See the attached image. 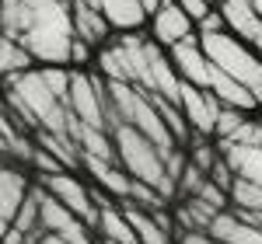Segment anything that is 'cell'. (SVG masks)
<instances>
[{"label": "cell", "mask_w": 262, "mask_h": 244, "mask_svg": "<svg viewBox=\"0 0 262 244\" xmlns=\"http://www.w3.org/2000/svg\"><path fill=\"white\" fill-rule=\"evenodd\" d=\"M32 25L25 35V49L42 66H63L70 63L74 45V21H70V0H25Z\"/></svg>", "instance_id": "6da1fadb"}, {"label": "cell", "mask_w": 262, "mask_h": 244, "mask_svg": "<svg viewBox=\"0 0 262 244\" xmlns=\"http://www.w3.org/2000/svg\"><path fill=\"white\" fill-rule=\"evenodd\" d=\"M112 143H116V161H119V167L133 182H143L147 188H154L161 199H175L179 185L168 178L161 150L147 140V136H140L133 126L119 122V126L112 129Z\"/></svg>", "instance_id": "7a4b0ae2"}, {"label": "cell", "mask_w": 262, "mask_h": 244, "mask_svg": "<svg viewBox=\"0 0 262 244\" xmlns=\"http://www.w3.org/2000/svg\"><path fill=\"white\" fill-rule=\"evenodd\" d=\"M200 45H203V53H206V60L213 63L217 70H224L227 77H234L242 87H248L252 98L262 105V60L252 53V45L234 39L231 32L200 35Z\"/></svg>", "instance_id": "3957f363"}, {"label": "cell", "mask_w": 262, "mask_h": 244, "mask_svg": "<svg viewBox=\"0 0 262 244\" xmlns=\"http://www.w3.org/2000/svg\"><path fill=\"white\" fill-rule=\"evenodd\" d=\"M70 115H77L84 126H95L108 133L105 122V81L88 74H70Z\"/></svg>", "instance_id": "277c9868"}, {"label": "cell", "mask_w": 262, "mask_h": 244, "mask_svg": "<svg viewBox=\"0 0 262 244\" xmlns=\"http://www.w3.org/2000/svg\"><path fill=\"white\" fill-rule=\"evenodd\" d=\"M42 188H46L60 206H67L84 227H91L95 220H98V206H95V199H91V192L77 182V175H67V171L49 175V178H42Z\"/></svg>", "instance_id": "5b68a950"}, {"label": "cell", "mask_w": 262, "mask_h": 244, "mask_svg": "<svg viewBox=\"0 0 262 244\" xmlns=\"http://www.w3.org/2000/svg\"><path fill=\"white\" fill-rule=\"evenodd\" d=\"M179 112H182V119L189 122V129H196L200 136H213L221 102H217L210 91L192 87V84L182 81V87H179Z\"/></svg>", "instance_id": "8992f818"}, {"label": "cell", "mask_w": 262, "mask_h": 244, "mask_svg": "<svg viewBox=\"0 0 262 244\" xmlns=\"http://www.w3.org/2000/svg\"><path fill=\"white\" fill-rule=\"evenodd\" d=\"M32 192L39 199V230L42 234H56V237H67V241H88L84 224L67 206H60L46 188H32Z\"/></svg>", "instance_id": "52a82bcc"}, {"label": "cell", "mask_w": 262, "mask_h": 244, "mask_svg": "<svg viewBox=\"0 0 262 244\" xmlns=\"http://www.w3.org/2000/svg\"><path fill=\"white\" fill-rule=\"evenodd\" d=\"M192 35H196V25L182 14V7L175 0H164L158 7V14L150 18V42L161 49H175L179 42L192 39Z\"/></svg>", "instance_id": "ba28073f"}, {"label": "cell", "mask_w": 262, "mask_h": 244, "mask_svg": "<svg viewBox=\"0 0 262 244\" xmlns=\"http://www.w3.org/2000/svg\"><path fill=\"white\" fill-rule=\"evenodd\" d=\"M171 66H175V74H179V81L192 84V87H203L206 91V77H210V60H206V53H203L200 45V35H192V39L179 42L175 49H171Z\"/></svg>", "instance_id": "9c48e42d"}, {"label": "cell", "mask_w": 262, "mask_h": 244, "mask_svg": "<svg viewBox=\"0 0 262 244\" xmlns=\"http://www.w3.org/2000/svg\"><path fill=\"white\" fill-rule=\"evenodd\" d=\"M70 21H74V39L84 42L88 49L108 45L112 28H108V21L101 18V11L88 7V4H81V0H70Z\"/></svg>", "instance_id": "30bf717a"}, {"label": "cell", "mask_w": 262, "mask_h": 244, "mask_svg": "<svg viewBox=\"0 0 262 244\" xmlns=\"http://www.w3.org/2000/svg\"><path fill=\"white\" fill-rule=\"evenodd\" d=\"M206 91H210V94H213L224 108H238V112H252V108H259V102L252 98V91H248V87H242L234 77H227L224 70H217L213 63H210Z\"/></svg>", "instance_id": "8fae6325"}, {"label": "cell", "mask_w": 262, "mask_h": 244, "mask_svg": "<svg viewBox=\"0 0 262 244\" xmlns=\"http://www.w3.org/2000/svg\"><path fill=\"white\" fill-rule=\"evenodd\" d=\"M221 157L234 171V178L252 185H262V147H245V143H221Z\"/></svg>", "instance_id": "7c38bea8"}, {"label": "cell", "mask_w": 262, "mask_h": 244, "mask_svg": "<svg viewBox=\"0 0 262 244\" xmlns=\"http://www.w3.org/2000/svg\"><path fill=\"white\" fill-rule=\"evenodd\" d=\"M221 7V18H224V28L234 35V39H242L245 45L255 39V32L262 28V21H259V14L252 11V4L248 0H217Z\"/></svg>", "instance_id": "4fadbf2b"}, {"label": "cell", "mask_w": 262, "mask_h": 244, "mask_svg": "<svg viewBox=\"0 0 262 244\" xmlns=\"http://www.w3.org/2000/svg\"><path fill=\"white\" fill-rule=\"evenodd\" d=\"M206 234L217 244H262L259 227L238 220L234 213H217V216L210 220V227H206Z\"/></svg>", "instance_id": "5bb4252c"}, {"label": "cell", "mask_w": 262, "mask_h": 244, "mask_svg": "<svg viewBox=\"0 0 262 244\" xmlns=\"http://www.w3.org/2000/svg\"><path fill=\"white\" fill-rule=\"evenodd\" d=\"M98 11H101V18L108 21V28H119L122 35L137 32L147 21L140 0H98Z\"/></svg>", "instance_id": "9a60e30c"}, {"label": "cell", "mask_w": 262, "mask_h": 244, "mask_svg": "<svg viewBox=\"0 0 262 244\" xmlns=\"http://www.w3.org/2000/svg\"><path fill=\"white\" fill-rule=\"evenodd\" d=\"M25 199H28V182H25V175L0 164V220L11 224V220L18 216V209H21Z\"/></svg>", "instance_id": "2e32d148"}, {"label": "cell", "mask_w": 262, "mask_h": 244, "mask_svg": "<svg viewBox=\"0 0 262 244\" xmlns=\"http://www.w3.org/2000/svg\"><path fill=\"white\" fill-rule=\"evenodd\" d=\"M95 224H98L105 244H140L137 234H133V227H129V220H126V213L116 209L112 203L98 206V220H95Z\"/></svg>", "instance_id": "e0dca14e"}, {"label": "cell", "mask_w": 262, "mask_h": 244, "mask_svg": "<svg viewBox=\"0 0 262 244\" xmlns=\"http://www.w3.org/2000/svg\"><path fill=\"white\" fill-rule=\"evenodd\" d=\"M88 164V171L95 175V182L105 188V192H112V196H119V199H129V188H133V178L116 167V161H98V157H81Z\"/></svg>", "instance_id": "ac0fdd59"}, {"label": "cell", "mask_w": 262, "mask_h": 244, "mask_svg": "<svg viewBox=\"0 0 262 244\" xmlns=\"http://www.w3.org/2000/svg\"><path fill=\"white\" fill-rule=\"evenodd\" d=\"M28 25H32V14H28L25 0H0V35L4 39L25 42Z\"/></svg>", "instance_id": "d6986e66"}, {"label": "cell", "mask_w": 262, "mask_h": 244, "mask_svg": "<svg viewBox=\"0 0 262 244\" xmlns=\"http://www.w3.org/2000/svg\"><path fill=\"white\" fill-rule=\"evenodd\" d=\"M28 70H35L32 53H28L21 42L0 35V77L11 81V77H21V74H28Z\"/></svg>", "instance_id": "ffe728a7"}, {"label": "cell", "mask_w": 262, "mask_h": 244, "mask_svg": "<svg viewBox=\"0 0 262 244\" xmlns=\"http://www.w3.org/2000/svg\"><path fill=\"white\" fill-rule=\"evenodd\" d=\"M126 220H129V227H133V234H137V241L140 244H168V230H164L150 213H143L140 206L126 203Z\"/></svg>", "instance_id": "44dd1931"}, {"label": "cell", "mask_w": 262, "mask_h": 244, "mask_svg": "<svg viewBox=\"0 0 262 244\" xmlns=\"http://www.w3.org/2000/svg\"><path fill=\"white\" fill-rule=\"evenodd\" d=\"M227 196H231V203L238 206V209L262 213V185H252V182H242V178H234Z\"/></svg>", "instance_id": "7402d4cb"}, {"label": "cell", "mask_w": 262, "mask_h": 244, "mask_svg": "<svg viewBox=\"0 0 262 244\" xmlns=\"http://www.w3.org/2000/svg\"><path fill=\"white\" fill-rule=\"evenodd\" d=\"M11 227L18 230V234H32V230H39V199H35V192L28 188V199L21 203V209H18V216L11 220Z\"/></svg>", "instance_id": "603a6c76"}, {"label": "cell", "mask_w": 262, "mask_h": 244, "mask_svg": "<svg viewBox=\"0 0 262 244\" xmlns=\"http://www.w3.org/2000/svg\"><path fill=\"white\" fill-rule=\"evenodd\" d=\"M242 122H245V112H238V108H224V105H221V112H217V129H213L217 140H221V143L231 140V136L238 133Z\"/></svg>", "instance_id": "cb8c5ba5"}, {"label": "cell", "mask_w": 262, "mask_h": 244, "mask_svg": "<svg viewBox=\"0 0 262 244\" xmlns=\"http://www.w3.org/2000/svg\"><path fill=\"white\" fill-rule=\"evenodd\" d=\"M217 157H221V154H217V147H213V143H203V140H200V143H192L189 164H196L203 175H206V171H210V167L217 164Z\"/></svg>", "instance_id": "d4e9b609"}, {"label": "cell", "mask_w": 262, "mask_h": 244, "mask_svg": "<svg viewBox=\"0 0 262 244\" xmlns=\"http://www.w3.org/2000/svg\"><path fill=\"white\" fill-rule=\"evenodd\" d=\"M196 199H200L203 206H210L213 213H224V203H227V192H224V188H217V185H213L210 178H206V182L200 185V192H196Z\"/></svg>", "instance_id": "484cf974"}, {"label": "cell", "mask_w": 262, "mask_h": 244, "mask_svg": "<svg viewBox=\"0 0 262 244\" xmlns=\"http://www.w3.org/2000/svg\"><path fill=\"white\" fill-rule=\"evenodd\" d=\"M175 4L182 7V14H185V18L192 21L196 28H200L203 21H206V14L213 11V4H210V0H175Z\"/></svg>", "instance_id": "4316f807"}, {"label": "cell", "mask_w": 262, "mask_h": 244, "mask_svg": "<svg viewBox=\"0 0 262 244\" xmlns=\"http://www.w3.org/2000/svg\"><path fill=\"white\" fill-rule=\"evenodd\" d=\"M32 164H35V167L42 171V178H49V175H60V171H67V167H63V164L56 161V157H53L49 150H42L39 143H35V150H32Z\"/></svg>", "instance_id": "83f0119b"}, {"label": "cell", "mask_w": 262, "mask_h": 244, "mask_svg": "<svg viewBox=\"0 0 262 244\" xmlns=\"http://www.w3.org/2000/svg\"><path fill=\"white\" fill-rule=\"evenodd\" d=\"M210 182L217 185V188H224V192H231V182H234V171L227 167V161L224 157H217V164L210 167ZM231 199V196H227Z\"/></svg>", "instance_id": "f1b7e54d"}, {"label": "cell", "mask_w": 262, "mask_h": 244, "mask_svg": "<svg viewBox=\"0 0 262 244\" xmlns=\"http://www.w3.org/2000/svg\"><path fill=\"white\" fill-rule=\"evenodd\" d=\"M203 182H206V178H203V171L196 167V164H189V161H185V171H182L179 185H182V188H189V196H196Z\"/></svg>", "instance_id": "f546056e"}, {"label": "cell", "mask_w": 262, "mask_h": 244, "mask_svg": "<svg viewBox=\"0 0 262 244\" xmlns=\"http://www.w3.org/2000/svg\"><path fill=\"white\" fill-rule=\"evenodd\" d=\"M182 244H217V241H213L206 230H185V234H182Z\"/></svg>", "instance_id": "4dcf8cb0"}, {"label": "cell", "mask_w": 262, "mask_h": 244, "mask_svg": "<svg viewBox=\"0 0 262 244\" xmlns=\"http://www.w3.org/2000/svg\"><path fill=\"white\" fill-rule=\"evenodd\" d=\"M88 53H91V49H88L84 42L74 39V45H70V63H84V60H88Z\"/></svg>", "instance_id": "1f68e13d"}, {"label": "cell", "mask_w": 262, "mask_h": 244, "mask_svg": "<svg viewBox=\"0 0 262 244\" xmlns=\"http://www.w3.org/2000/svg\"><path fill=\"white\" fill-rule=\"evenodd\" d=\"M248 45H252V53H255V56H259V60H262V28H259V32H255V39L248 42Z\"/></svg>", "instance_id": "d6a6232c"}, {"label": "cell", "mask_w": 262, "mask_h": 244, "mask_svg": "<svg viewBox=\"0 0 262 244\" xmlns=\"http://www.w3.org/2000/svg\"><path fill=\"white\" fill-rule=\"evenodd\" d=\"M248 4H252V11H255V14H259V21H262V0H248Z\"/></svg>", "instance_id": "836d02e7"}, {"label": "cell", "mask_w": 262, "mask_h": 244, "mask_svg": "<svg viewBox=\"0 0 262 244\" xmlns=\"http://www.w3.org/2000/svg\"><path fill=\"white\" fill-rule=\"evenodd\" d=\"M7 227H11L7 220H0V241H4V234H7Z\"/></svg>", "instance_id": "e575fe53"}, {"label": "cell", "mask_w": 262, "mask_h": 244, "mask_svg": "<svg viewBox=\"0 0 262 244\" xmlns=\"http://www.w3.org/2000/svg\"><path fill=\"white\" fill-rule=\"evenodd\" d=\"M81 4H88V7H95V11H98V0H81Z\"/></svg>", "instance_id": "d590c367"}, {"label": "cell", "mask_w": 262, "mask_h": 244, "mask_svg": "<svg viewBox=\"0 0 262 244\" xmlns=\"http://www.w3.org/2000/svg\"><path fill=\"white\" fill-rule=\"evenodd\" d=\"M32 244H42V237H39V241H32Z\"/></svg>", "instance_id": "8d00e7d4"}, {"label": "cell", "mask_w": 262, "mask_h": 244, "mask_svg": "<svg viewBox=\"0 0 262 244\" xmlns=\"http://www.w3.org/2000/svg\"><path fill=\"white\" fill-rule=\"evenodd\" d=\"M259 129H262V119H259Z\"/></svg>", "instance_id": "74e56055"}]
</instances>
